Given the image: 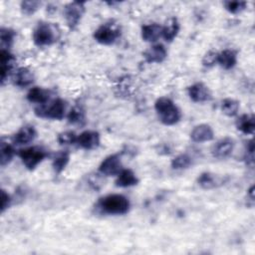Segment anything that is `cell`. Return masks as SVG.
I'll return each mask as SVG.
<instances>
[{
  "label": "cell",
  "instance_id": "cell-10",
  "mask_svg": "<svg viewBox=\"0 0 255 255\" xmlns=\"http://www.w3.org/2000/svg\"><path fill=\"white\" fill-rule=\"evenodd\" d=\"M187 94L194 103H204L211 100V92L203 83H195L188 87Z\"/></svg>",
  "mask_w": 255,
  "mask_h": 255
},
{
  "label": "cell",
  "instance_id": "cell-15",
  "mask_svg": "<svg viewBox=\"0 0 255 255\" xmlns=\"http://www.w3.org/2000/svg\"><path fill=\"white\" fill-rule=\"evenodd\" d=\"M166 56H167V51L162 44H155L150 48H148L143 53L145 62L149 64H153V63L159 64L165 60Z\"/></svg>",
  "mask_w": 255,
  "mask_h": 255
},
{
  "label": "cell",
  "instance_id": "cell-19",
  "mask_svg": "<svg viewBox=\"0 0 255 255\" xmlns=\"http://www.w3.org/2000/svg\"><path fill=\"white\" fill-rule=\"evenodd\" d=\"M162 26L157 23L145 24L141 27V38L144 42H155L161 37Z\"/></svg>",
  "mask_w": 255,
  "mask_h": 255
},
{
  "label": "cell",
  "instance_id": "cell-22",
  "mask_svg": "<svg viewBox=\"0 0 255 255\" xmlns=\"http://www.w3.org/2000/svg\"><path fill=\"white\" fill-rule=\"evenodd\" d=\"M179 22L177 18L171 17L169 18L164 26H162V31H161V37L166 41V42H171L175 39L179 32Z\"/></svg>",
  "mask_w": 255,
  "mask_h": 255
},
{
  "label": "cell",
  "instance_id": "cell-6",
  "mask_svg": "<svg viewBox=\"0 0 255 255\" xmlns=\"http://www.w3.org/2000/svg\"><path fill=\"white\" fill-rule=\"evenodd\" d=\"M94 39L102 45H112L121 36V29L112 23H106L98 27L94 32Z\"/></svg>",
  "mask_w": 255,
  "mask_h": 255
},
{
  "label": "cell",
  "instance_id": "cell-14",
  "mask_svg": "<svg viewBox=\"0 0 255 255\" xmlns=\"http://www.w3.org/2000/svg\"><path fill=\"white\" fill-rule=\"evenodd\" d=\"M234 148V141L229 137H224L218 140L212 147V154L214 157L224 159L228 157Z\"/></svg>",
  "mask_w": 255,
  "mask_h": 255
},
{
  "label": "cell",
  "instance_id": "cell-27",
  "mask_svg": "<svg viewBox=\"0 0 255 255\" xmlns=\"http://www.w3.org/2000/svg\"><path fill=\"white\" fill-rule=\"evenodd\" d=\"M16 36V33L14 30L10 28L2 27L0 30V42H1V49L9 50V48L12 46L14 42V38Z\"/></svg>",
  "mask_w": 255,
  "mask_h": 255
},
{
  "label": "cell",
  "instance_id": "cell-12",
  "mask_svg": "<svg viewBox=\"0 0 255 255\" xmlns=\"http://www.w3.org/2000/svg\"><path fill=\"white\" fill-rule=\"evenodd\" d=\"M214 137V131L212 128L207 124H200L193 128L190 132V138L194 142L210 141Z\"/></svg>",
  "mask_w": 255,
  "mask_h": 255
},
{
  "label": "cell",
  "instance_id": "cell-29",
  "mask_svg": "<svg viewBox=\"0 0 255 255\" xmlns=\"http://www.w3.org/2000/svg\"><path fill=\"white\" fill-rule=\"evenodd\" d=\"M191 164L192 158L186 153L178 154L171 160V167L173 169H185L188 168Z\"/></svg>",
  "mask_w": 255,
  "mask_h": 255
},
{
  "label": "cell",
  "instance_id": "cell-17",
  "mask_svg": "<svg viewBox=\"0 0 255 255\" xmlns=\"http://www.w3.org/2000/svg\"><path fill=\"white\" fill-rule=\"evenodd\" d=\"M34 82L33 73L26 67L18 68L13 74V83L19 88H26Z\"/></svg>",
  "mask_w": 255,
  "mask_h": 255
},
{
  "label": "cell",
  "instance_id": "cell-7",
  "mask_svg": "<svg viewBox=\"0 0 255 255\" xmlns=\"http://www.w3.org/2000/svg\"><path fill=\"white\" fill-rule=\"evenodd\" d=\"M63 13L67 26L70 29H75L85 13V3L80 1L70 2L64 7Z\"/></svg>",
  "mask_w": 255,
  "mask_h": 255
},
{
  "label": "cell",
  "instance_id": "cell-2",
  "mask_svg": "<svg viewBox=\"0 0 255 255\" xmlns=\"http://www.w3.org/2000/svg\"><path fill=\"white\" fill-rule=\"evenodd\" d=\"M98 205L104 213L110 215H124L130 207L128 198L119 193L108 194L100 198Z\"/></svg>",
  "mask_w": 255,
  "mask_h": 255
},
{
  "label": "cell",
  "instance_id": "cell-8",
  "mask_svg": "<svg viewBox=\"0 0 255 255\" xmlns=\"http://www.w3.org/2000/svg\"><path fill=\"white\" fill-rule=\"evenodd\" d=\"M123 169L121 155L119 153L110 154L107 156L99 166V172L106 176H115Z\"/></svg>",
  "mask_w": 255,
  "mask_h": 255
},
{
  "label": "cell",
  "instance_id": "cell-28",
  "mask_svg": "<svg viewBox=\"0 0 255 255\" xmlns=\"http://www.w3.org/2000/svg\"><path fill=\"white\" fill-rule=\"evenodd\" d=\"M67 119L72 125H83L85 123V112L82 108L76 106L69 111Z\"/></svg>",
  "mask_w": 255,
  "mask_h": 255
},
{
  "label": "cell",
  "instance_id": "cell-4",
  "mask_svg": "<svg viewBox=\"0 0 255 255\" xmlns=\"http://www.w3.org/2000/svg\"><path fill=\"white\" fill-rule=\"evenodd\" d=\"M67 104L64 100L58 98L49 104L39 105L34 109V114L42 119L60 121L66 116Z\"/></svg>",
  "mask_w": 255,
  "mask_h": 255
},
{
  "label": "cell",
  "instance_id": "cell-18",
  "mask_svg": "<svg viewBox=\"0 0 255 255\" xmlns=\"http://www.w3.org/2000/svg\"><path fill=\"white\" fill-rule=\"evenodd\" d=\"M115 183L118 187H130L138 183V178L131 169L123 168L117 175Z\"/></svg>",
  "mask_w": 255,
  "mask_h": 255
},
{
  "label": "cell",
  "instance_id": "cell-16",
  "mask_svg": "<svg viewBox=\"0 0 255 255\" xmlns=\"http://www.w3.org/2000/svg\"><path fill=\"white\" fill-rule=\"evenodd\" d=\"M51 97V92L47 89L41 88V87H33L29 90L27 93V100L30 103H34L39 105H44L47 104L50 101Z\"/></svg>",
  "mask_w": 255,
  "mask_h": 255
},
{
  "label": "cell",
  "instance_id": "cell-31",
  "mask_svg": "<svg viewBox=\"0 0 255 255\" xmlns=\"http://www.w3.org/2000/svg\"><path fill=\"white\" fill-rule=\"evenodd\" d=\"M40 6H41V2L35 1V0H25V1H22L20 4L22 13L28 16L34 14L39 9Z\"/></svg>",
  "mask_w": 255,
  "mask_h": 255
},
{
  "label": "cell",
  "instance_id": "cell-9",
  "mask_svg": "<svg viewBox=\"0 0 255 255\" xmlns=\"http://www.w3.org/2000/svg\"><path fill=\"white\" fill-rule=\"evenodd\" d=\"M101 137L100 133L96 130H85L81 132L78 137L76 143L83 149L91 150L97 148L100 145Z\"/></svg>",
  "mask_w": 255,
  "mask_h": 255
},
{
  "label": "cell",
  "instance_id": "cell-21",
  "mask_svg": "<svg viewBox=\"0 0 255 255\" xmlns=\"http://www.w3.org/2000/svg\"><path fill=\"white\" fill-rule=\"evenodd\" d=\"M198 185L203 189H213L223 183L222 178H219L216 174L211 172H202L197 177Z\"/></svg>",
  "mask_w": 255,
  "mask_h": 255
},
{
  "label": "cell",
  "instance_id": "cell-35",
  "mask_svg": "<svg viewBox=\"0 0 255 255\" xmlns=\"http://www.w3.org/2000/svg\"><path fill=\"white\" fill-rule=\"evenodd\" d=\"M11 203H12V198L10 194L6 192V190L2 189L1 190V212L3 213L6 209H8Z\"/></svg>",
  "mask_w": 255,
  "mask_h": 255
},
{
  "label": "cell",
  "instance_id": "cell-13",
  "mask_svg": "<svg viewBox=\"0 0 255 255\" xmlns=\"http://www.w3.org/2000/svg\"><path fill=\"white\" fill-rule=\"evenodd\" d=\"M37 136V131L35 128L31 125L23 126L12 137V140L15 144L23 145L32 142Z\"/></svg>",
  "mask_w": 255,
  "mask_h": 255
},
{
  "label": "cell",
  "instance_id": "cell-1",
  "mask_svg": "<svg viewBox=\"0 0 255 255\" xmlns=\"http://www.w3.org/2000/svg\"><path fill=\"white\" fill-rule=\"evenodd\" d=\"M154 110L159 121L165 126H173L181 119V113L173 101L167 97H160L154 103Z\"/></svg>",
  "mask_w": 255,
  "mask_h": 255
},
{
  "label": "cell",
  "instance_id": "cell-30",
  "mask_svg": "<svg viewBox=\"0 0 255 255\" xmlns=\"http://www.w3.org/2000/svg\"><path fill=\"white\" fill-rule=\"evenodd\" d=\"M223 6L225 10H227L229 13L237 14L246 8L247 2L246 1H225L223 2Z\"/></svg>",
  "mask_w": 255,
  "mask_h": 255
},
{
  "label": "cell",
  "instance_id": "cell-23",
  "mask_svg": "<svg viewBox=\"0 0 255 255\" xmlns=\"http://www.w3.org/2000/svg\"><path fill=\"white\" fill-rule=\"evenodd\" d=\"M236 128L245 134H253L255 130V118L253 115L244 114L236 120Z\"/></svg>",
  "mask_w": 255,
  "mask_h": 255
},
{
  "label": "cell",
  "instance_id": "cell-25",
  "mask_svg": "<svg viewBox=\"0 0 255 255\" xmlns=\"http://www.w3.org/2000/svg\"><path fill=\"white\" fill-rule=\"evenodd\" d=\"M69 160H70V153L68 150H62L58 152L52 161V166L55 173L57 174L61 173L68 165Z\"/></svg>",
  "mask_w": 255,
  "mask_h": 255
},
{
  "label": "cell",
  "instance_id": "cell-3",
  "mask_svg": "<svg viewBox=\"0 0 255 255\" xmlns=\"http://www.w3.org/2000/svg\"><path fill=\"white\" fill-rule=\"evenodd\" d=\"M60 37V29L57 25L49 22H39L33 31V42L38 47L51 46Z\"/></svg>",
  "mask_w": 255,
  "mask_h": 255
},
{
  "label": "cell",
  "instance_id": "cell-5",
  "mask_svg": "<svg viewBox=\"0 0 255 255\" xmlns=\"http://www.w3.org/2000/svg\"><path fill=\"white\" fill-rule=\"evenodd\" d=\"M18 155L28 170H34L48 156V152L43 147L34 145L20 149Z\"/></svg>",
  "mask_w": 255,
  "mask_h": 255
},
{
  "label": "cell",
  "instance_id": "cell-33",
  "mask_svg": "<svg viewBox=\"0 0 255 255\" xmlns=\"http://www.w3.org/2000/svg\"><path fill=\"white\" fill-rule=\"evenodd\" d=\"M217 54L213 51H208L202 58V65L206 68H211L217 64Z\"/></svg>",
  "mask_w": 255,
  "mask_h": 255
},
{
  "label": "cell",
  "instance_id": "cell-34",
  "mask_svg": "<svg viewBox=\"0 0 255 255\" xmlns=\"http://www.w3.org/2000/svg\"><path fill=\"white\" fill-rule=\"evenodd\" d=\"M245 158H246V163L249 164L250 166H253V164H254V141H253V139L249 140L247 143Z\"/></svg>",
  "mask_w": 255,
  "mask_h": 255
},
{
  "label": "cell",
  "instance_id": "cell-24",
  "mask_svg": "<svg viewBox=\"0 0 255 255\" xmlns=\"http://www.w3.org/2000/svg\"><path fill=\"white\" fill-rule=\"evenodd\" d=\"M16 154V150L14 146L8 141H4L3 139L0 142V164L1 166H5L9 164L13 157Z\"/></svg>",
  "mask_w": 255,
  "mask_h": 255
},
{
  "label": "cell",
  "instance_id": "cell-26",
  "mask_svg": "<svg viewBox=\"0 0 255 255\" xmlns=\"http://www.w3.org/2000/svg\"><path fill=\"white\" fill-rule=\"evenodd\" d=\"M221 111L227 117H234L239 111V102L231 98H226L221 102Z\"/></svg>",
  "mask_w": 255,
  "mask_h": 255
},
{
  "label": "cell",
  "instance_id": "cell-20",
  "mask_svg": "<svg viewBox=\"0 0 255 255\" xmlns=\"http://www.w3.org/2000/svg\"><path fill=\"white\" fill-rule=\"evenodd\" d=\"M237 63V53L234 50L225 49L217 54V64L225 70H230Z\"/></svg>",
  "mask_w": 255,
  "mask_h": 255
},
{
  "label": "cell",
  "instance_id": "cell-11",
  "mask_svg": "<svg viewBox=\"0 0 255 255\" xmlns=\"http://www.w3.org/2000/svg\"><path fill=\"white\" fill-rule=\"evenodd\" d=\"M16 62L15 57L10 53L9 50L1 49L0 50V73H1V82L2 84L8 79L11 75L14 64Z\"/></svg>",
  "mask_w": 255,
  "mask_h": 255
},
{
  "label": "cell",
  "instance_id": "cell-32",
  "mask_svg": "<svg viewBox=\"0 0 255 255\" xmlns=\"http://www.w3.org/2000/svg\"><path fill=\"white\" fill-rule=\"evenodd\" d=\"M78 135L71 130L67 131H62L58 134L57 136V141L61 145H69V144H74L77 141Z\"/></svg>",
  "mask_w": 255,
  "mask_h": 255
}]
</instances>
